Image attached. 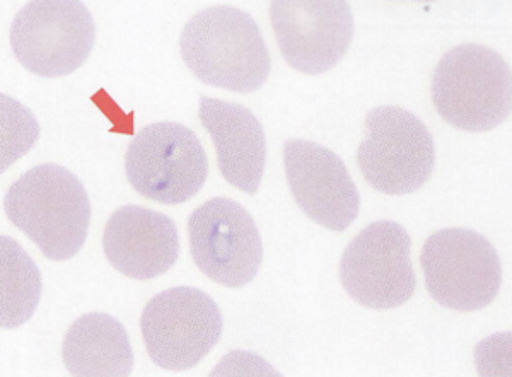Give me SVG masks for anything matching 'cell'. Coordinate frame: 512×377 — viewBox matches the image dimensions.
<instances>
[{"mask_svg": "<svg viewBox=\"0 0 512 377\" xmlns=\"http://www.w3.org/2000/svg\"><path fill=\"white\" fill-rule=\"evenodd\" d=\"M140 330L156 366L190 371L221 340V309L204 290L173 287L147 302Z\"/></svg>", "mask_w": 512, "mask_h": 377, "instance_id": "obj_8", "label": "cell"}, {"mask_svg": "<svg viewBox=\"0 0 512 377\" xmlns=\"http://www.w3.org/2000/svg\"><path fill=\"white\" fill-rule=\"evenodd\" d=\"M103 251L111 267L125 277L151 280L175 267L180 236L168 215L125 205L106 222Z\"/></svg>", "mask_w": 512, "mask_h": 377, "instance_id": "obj_13", "label": "cell"}, {"mask_svg": "<svg viewBox=\"0 0 512 377\" xmlns=\"http://www.w3.org/2000/svg\"><path fill=\"white\" fill-rule=\"evenodd\" d=\"M270 21L284 60L309 76L332 70L354 38L345 0H274Z\"/></svg>", "mask_w": 512, "mask_h": 377, "instance_id": "obj_11", "label": "cell"}, {"mask_svg": "<svg viewBox=\"0 0 512 377\" xmlns=\"http://www.w3.org/2000/svg\"><path fill=\"white\" fill-rule=\"evenodd\" d=\"M125 173L142 197L180 205L202 190L209 159L190 128L175 122L152 123L128 145Z\"/></svg>", "mask_w": 512, "mask_h": 377, "instance_id": "obj_6", "label": "cell"}, {"mask_svg": "<svg viewBox=\"0 0 512 377\" xmlns=\"http://www.w3.org/2000/svg\"><path fill=\"white\" fill-rule=\"evenodd\" d=\"M511 69L489 47L466 43L444 55L432 77V101L444 122L463 132H489L512 108Z\"/></svg>", "mask_w": 512, "mask_h": 377, "instance_id": "obj_3", "label": "cell"}, {"mask_svg": "<svg viewBox=\"0 0 512 377\" xmlns=\"http://www.w3.org/2000/svg\"><path fill=\"white\" fill-rule=\"evenodd\" d=\"M198 118L216 145L217 164L224 180L255 195L267 163V139L262 123L246 106L200 98Z\"/></svg>", "mask_w": 512, "mask_h": 377, "instance_id": "obj_14", "label": "cell"}, {"mask_svg": "<svg viewBox=\"0 0 512 377\" xmlns=\"http://www.w3.org/2000/svg\"><path fill=\"white\" fill-rule=\"evenodd\" d=\"M180 52L198 81L233 93H255L272 69L258 24L236 7L197 12L181 33Z\"/></svg>", "mask_w": 512, "mask_h": 377, "instance_id": "obj_1", "label": "cell"}, {"mask_svg": "<svg viewBox=\"0 0 512 377\" xmlns=\"http://www.w3.org/2000/svg\"><path fill=\"white\" fill-rule=\"evenodd\" d=\"M410 253L412 239L405 227L393 221L369 224L342 255L344 289L364 308H400L412 299L417 287Z\"/></svg>", "mask_w": 512, "mask_h": 377, "instance_id": "obj_9", "label": "cell"}, {"mask_svg": "<svg viewBox=\"0 0 512 377\" xmlns=\"http://www.w3.org/2000/svg\"><path fill=\"white\" fill-rule=\"evenodd\" d=\"M62 357L67 371L76 377H127L134 369L127 330L105 313L84 314L72 323Z\"/></svg>", "mask_w": 512, "mask_h": 377, "instance_id": "obj_15", "label": "cell"}, {"mask_svg": "<svg viewBox=\"0 0 512 377\" xmlns=\"http://www.w3.org/2000/svg\"><path fill=\"white\" fill-rule=\"evenodd\" d=\"M284 164L292 197L311 221L344 232L361 209V195L349 169L335 152L311 140L284 144Z\"/></svg>", "mask_w": 512, "mask_h": 377, "instance_id": "obj_12", "label": "cell"}, {"mask_svg": "<svg viewBox=\"0 0 512 377\" xmlns=\"http://www.w3.org/2000/svg\"><path fill=\"white\" fill-rule=\"evenodd\" d=\"M188 236L198 270L217 284L241 289L260 272L262 236L250 212L231 198H212L193 210Z\"/></svg>", "mask_w": 512, "mask_h": 377, "instance_id": "obj_10", "label": "cell"}, {"mask_svg": "<svg viewBox=\"0 0 512 377\" xmlns=\"http://www.w3.org/2000/svg\"><path fill=\"white\" fill-rule=\"evenodd\" d=\"M43 279L35 261L18 241L0 238V325L16 330L30 321L40 304Z\"/></svg>", "mask_w": 512, "mask_h": 377, "instance_id": "obj_16", "label": "cell"}, {"mask_svg": "<svg viewBox=\"0 0 512 377\" xmlns=\"http://www.w3.org/2000/svg\"><path fill=\"white\" fill-rule=\"evenodd\" d=\"M11 48L19 64L40 77L76 72L93 52V16L79 0H33L12 21Z\"/></svg>", "mask_w": 512, "mask_h": 377, "instance_id": "obj_7", "label": "cell"}, {"mask_svg": "<svg viewBox=\"0 0 512 377\" xmlns=\"http://www.w3.org/2000/svg\"><path fill=\"white\" fill-rule=\"evenodd\" d=\"M425 287L443 308L473 313L494 302L502 285L499 255L472 229H443L422 248Z\"/></svg>", "mask_w": 512, "mask_h": 377, "instance_id": "obj_4", "label": "cell"}, {"mask_svg": "<svg viewBox=\"0 0 512 377\" xmlns=\"http://www.w3.org/2000/svg\"><path fill=\"white\" fill-rule=\"evenodd\" d=\"M4 210L48 260L74 258L88 238V192L76 174L59 164H40L14 181L4 197Z\"/></svg>", "mask_w": 512, "mask_h": 377, "instance_id": "obj_2", "label": "cell"}, {"mask_svg": "<svg viewBox=\"0 0 512 377\" xmlns=\"http://www.w3.org/2000/svg\"><path fill=\"white\" fill-rule=\"evenodd\" d=\"M367 139L357 149L364 180L386 195H410L431 178L436 145L419 116L379 106L366 116Z\"/></svg>", "mask_w": 512, "mask_h": 377, "instance_id": "obj_5", "label": "cell"}, {"mask_svg": "<svg viewBox=\"0 0 512 377\" xmlns=\"http://www.w3.org/2000/svg\"><path fill=\"white\" fill-rule=\"evenodd\" d=\"M2 103V171H6L19 157L30 151L40 137V125L26 106L7 94L0 96Z\"/></svg>", "mask_w": 512, "mask_h": 377, "instance_id": "obj_17", "label": "cell"}]
</instances>
